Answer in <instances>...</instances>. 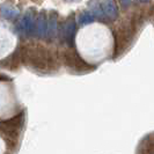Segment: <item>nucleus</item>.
<instances>
[{
	"label": "nucleus",
	"mask_w": 154,
	"mask_h": 154,
	"mask_svg": "<svg viewBox=\"0 0 154 154\" xmlns=\"http://www.w3.org/2000/svg\"><path fill=\"white\" fill-rule=\"evenodd\" d=\"M119 1H121V4H122L123 7H129L130 4H131V0H119Z\"/></svg>",
	"instance_id": "nucleus-10"
},
{
	"label": "nucleus",
	"mask_w": 154,
	"mask_h": 154,
	"mask_svg": "<svg viewBox=\"0 0 154 154\" xmlns=\"http://www.w3.org/2000/svg\"><path fill=\"white\" fill-rule=\"evenodd\" d=\"M20 14L19 9L13 6H2L0 8V15L6 20H14Z\"/></svg>",
	"instance_id": "nucleus-7"
},
{
	"label": "nucleus",
	"mask_w": 154,
	"mask_h": 154,
	"mask_svg": "<svg viewBox=\"0 0 154 154\" xmlns=\"http://www.w3.org/2000/svg\"><path fill=\"white\" fill-rule=\"evenodd\" d=\"M57 26H58V14L57 12L51 11L49 14H48V38L52 39L54 38V35H56V31H57Z\"/></svg>",
	"instance_id": "nucleus-6"
},
{
	"label": "nucleus",
	"mask_w": 154,
	"mask_h": 154,
	"mask_svg": "<svg viewBox=\"0 0 154 154\" xmlns=\"http://www.w3.org/2000/svg\"><path fill=\"white\" fill-rule=\"evenodd\" d=\"M36 12L34 8H30L26 12V14L20 20V30L23 31L26 35H30L35 31L36 26Z\"/></svg>",
	"instance_id": "nucleus-2"
},
{
	"label": "nucleus",
	"mask_w": 154,
	"mask_h": 154,
	"mask_svg": "<svg viewBox=\"0 0 154 154\" xmlns=\"http://www.w3.org/2000/svg\"><path fill=\"white\" fill-rule=\"evenodd\" d=\"M141 2H147V1H149V0H140Z\"/></svg>",
	"instance_id": "nucleus-11"
},
{
	"label": "nucleus",
	"mask_w": 154,
	"mask_h": 154,
	"mask_svg": "<svg viewBox=\"0 0 154 154\" xmlns=\"http://www.w3.org/2000/svg\"><path fill=\"white\" fill-rule=\"evenodd\" d=\"M89 5L92 6V8H91V12H92L93 15L95 16V17H97L99 20H103L104 17H107V16H106V14H104V12H103V9H102L101 4L96 2V1H92Z\"/></svg>",
	"instance_id": "nucleus-8"
},
{
	"label": "nucleus",
	"mask_w": 154,
	"mask_h": 154,
	"mask_svg": "<svg viewBox=\"0 0 154 154\" xmlns=\"http://www.w3.org/2000/svg\"><path fill=\"white\" fill-rule=\"evenodd\" d=\"M75 29H77V28H75V20H74V16L67 17L66 21L63 23L62 37L67 44H69V45H72V43H73Z\"/></svg>",
	"instance_id": "nucleus-3"
},
{
	"label": "nucleus",
	"mask_w": 154,
	"mask_h": 154,
	"mask_svg": "<svg viewBox=\"0 0 154 154\" xmlns=\"http://www.w3.org/2000/svg\"><path fill=\"white\" fill-rule=\"evenodd\" d=\"M101 6L104 14L110 20H116L118 16V9L115 0H101Z\"/></svg>",
	"instance_id": "nucleus-5"
},
{
	"label": "nucleus",
	"mask_w": 154,
	"mask_h": 154,
	"mask_svg": "<svg viewBox=\"0 0 154 154\" xmlns=\"http://www.w3.org/2000/svg\"><path fill=\"white\" fill-rule=\"evenodd\" d=\"M94 17L95 16L93 15V13L91 11H85V12H82L80 16H79V21L80 23H82V24H86V23H91L94 21Z\"/></svg>",
	"instance_id": "nucleus-9"
},
{
	"label": "nucleus",
	"mask_w": 154,
	"mask_h": 154,
	"mask_svg": "<svg viewBox=\"0 0 154 154\" xmlns=\"http://www.w3.org/2000/svg\"><path fill=\"white\" fill-rule=\"evenodd\" d=\"M46 30H48V14L45 11H41L36 19L35 31L41 38H43L45 36Z\"/></svg>",
	"instance_id": "nucleus-4"
},
{
	"label": "nucleus",
	"mask_w": 154,
	"mask_h": 154,
	"mask_svg": "<svg viewBox=\"0 0 154 154\" xmlns=\"http://www.w3.org/2000/svg\"><path fill=\"white\" fill-rule=\"evenodd\" d=\"M63 58H64L65 64H66L69 67L75 69V71H79V72L88 71V69H92L85 60H82V59L79 57V54H75V52L72 51V50L65 51V52L63 54Z\"/></svg>",
	"instance_id": "nucleus-1"
}]
</instances>
